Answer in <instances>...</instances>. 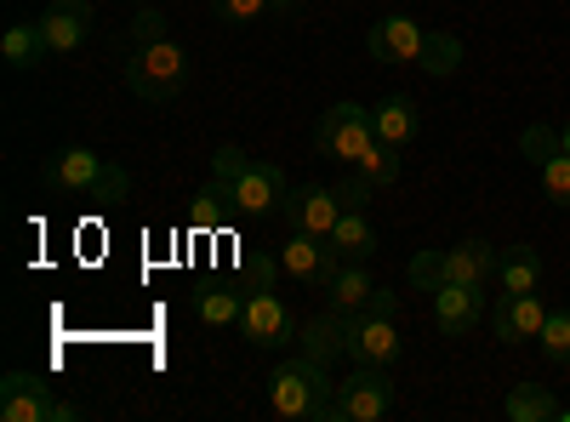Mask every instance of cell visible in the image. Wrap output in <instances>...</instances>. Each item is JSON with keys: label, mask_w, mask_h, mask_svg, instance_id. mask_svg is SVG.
Listing matches in <instances>:
<instances>
[{"label": "cell", "mask_w": 570, "mask_h": 422, "mask_svg": "<svg viewBox=\"0 0 570 422\" xmlns=\"http://www.w3.org/2000/svg\"><path fill=\"white\" fill-rule=\"evenodd\" d=\"M314 149L331 155V160H348L360 166L376 189H389V183H400V149L376 144V126H371V109L360 104H331L314 126Z\"/></svg>", "instance_id": "6da1fadb"}, {"label": "cell", "mask_w": 570, "mask_h": 422, "mask_svg": "<svg viewBox=\"0 0 570 422\" xmlns=\"http://www.w3.org/2000/svg\"><path fill=\"white\" fill-rule=\"evenodd\" d=\"M268 411L279 422H337V383L331 365H320L314 354L279 360L268 377Z\"/></svg>", "instance_id": "7a4b0ae2"}, {"label": "cell", "mask_w": 570, "mask_h": 422, "mask_svg": "<svg viewBox=\"0 0 570 422\" xmlns=\"http://www.w3.org/2000/svg\"><path fill=\"white\" fill-rule=\"evenodd\" d=\"M212 177L228 189V200H234V212L240 217H268V212H279V200H285V171L279 166H263V160H252L246 149H217V160H212Z\"/></svg>", "instance_id": "3957f363"}, {"label": "cell", "mask_w": 570, "mask_h": 422, "mask_svg": "<svg viewBox=\"0 0 570 422\" xmlns=\"http://www.w3.org/2000/svg\"><path fill=\"white\" fill-rule=\"evenodd\" d=\"M126 86L137 91L142 104H171L177 91L188 86V52H183L171 35H166V40H149V46H131Z\"/></svg>", "instance_id": "277c9868"}, {"label": "cell", "mask_w": 570, "mask_h": 422, "mask_svg": "<svg viewBox=\"0 0 570 422\" xmlns=\"http://www.w3.org/2000/svg\"><path fill=\"white\" fill-rule=\"evenodd\" d=\"M400 405V383L389 365H354V377L337 383V422H383Z\"/></svg>", "instance_id": "5b68a950"}, {"label": "cell", "mask_w": 570, "mask_h": 422, "mask_svg": "<svg viewBox=\"0 0 570 422\" xmlns=\"http://www.w3.org/2000/svg\"><path fill=\"white\" fill-rule=\"evenodd\" d=\"M80 411L69 400H52V383L35 371H7L0 377V422H75Z\"/></svg>", "instance_id": "8992f818"}, {"label": "cell", "mask_w": 570, "mask_h": 422, "mask_svg": "<svg viewBox=\"0 0 570 422\" xmlns=\"http://www.w3.org/2000/svg\"><path fill=\"white\" fill-rule=\"evenodd\" d=\"M348 360L354 365H394L400 360V325L389 308L348 314Z\"/></svg>", "instance_id": "52a82bcc"}, {"label": "cell", "mask_w": 570, "mask_h": 422, "mask_svg": "<svg viewBox=\"0 0 570 422\" xmlns=\"http://www.w3.org/2000/svg\"><path fill=\"white\" fill-rule=\"evenodd\" d=\"M109 166L104 155H91V149H58V155H46L40 177H46V189H58V195H98L104 183H109Z\"/></svg>", "instance_id": "ba28073f"}, {"label": "cell", "mask_w": 570, "mask_h": 422, "mask_svg": "<svg viewBox=\"0 0 570 422\" xmlns=\"http://www.w3.org/2000/svg\"><path fill=\"white\" fill-rule=\"evenodd\" d=\"M348 206L337 200V189H320V183H303V189H285V200H279V217L292 223V234H325L337 228V217H343Z\"/></svg>", "instance_id": "9c48e42d"}, {"label": "cell", "mask_w": 570, "mask_h": 422, "mask_svg": "<svg viewBox=\"0 0 570 422\" xmlns=\"http://www.w3.org/2000/svg\"><path fill=\"white\" fill-rule=\"evenodd\" d=\"M240 332H246V343H257V349H279V343H292V337L303 332V325H297V314L285 308L268 286H257V292L246 297Z\"/></svg>", "instance_id": "30bf717a"}, {"label": "cell", "mask_w": 570, "mask_h": 422, "mask_svg": "<svg viewBox=\"0 0 570 422\" xmlns=\"http://www.w3.org/2000/svg\"><path fill=\"white\" fill-rule=\"evenodd\" d=\"M279 263L292 279H308V286H331L343 274V252L331 241H320V234H292V246L279 252Z\"/></svg>", "instance_id": "8fae6325"}, {"label": "cell", "mask_w": 570, "mask_h": 422, "mask_svg": "<svg viewBox=\"0 0 570 422\" xmlns=\"http://www.w3.org/2000/svg\"><path fill=\"white\" fill-rule=\"evenodd\" d=\"M35 23H40L46 52L69 58V52H80V40H86V29H91V7H86V0H52V7H46Z\"/></svg>", "instance_id": "7c38bea8"}, {"label": "cell", "mask_w": 570, "mask_h": 422, "mask_svg": "<svg viewBox=\"0 0 570 422\" xmlns=\"http://www.w3.org/2000/svg\"><path fill=\"white\" fill-rule=\"evenodd\" d=\"M422 35H428V29H422L416 18L394 12V18H376V23H371L365 46H371V58H376V63H416Z\"/></svg>", "instance_id": "4fadbf2b"}, {"label": "cell", "mask_w": 570, "mask_h": 422, "mask_svg": "<svg viewBox=\"0 0 570 422\" xmlns=\"http://www.w3.org/2000/svg\"><path fill=\"white\" fill-rule=\"evenodd\" d=\"M542 320H548V308H542L537 292H502L497 308H491V325H497L502 343H531V337H542Z\"/></svg>", "instance_id": "5bb4252c"}, {"label": "cell", "mask_w": 570, "mask_h": 422, "mask_svg": "<svg viewBox=\"0 0 570 422\" xmlns=\"http://www.w3.org/2000/svg\"><path fill=\"white\" fill-rule=\"evenodd\" d=\"M434 320L445 337H468L485 320V286H440L434 292Z\"/></svg>", "instance_id": "9a60e30c"}, {"label": "cell", "mask_w": 570, "mask_h": 422, "mask_svg": "<svg viewBox=\"0 0 570 422\" xmlns=\"http://www.w3.org/2000/svg\"><path fill=\"white\" fill-rule=\"evenodd\" d=\"M502 252L491 241H462L445 252V286H491Z\"/></svg>", "instance_id": "2e32d148"}, {"label": "cell", "mask_w": 570, "mask_h": 422, "mask_svg": "<svg viewBox=\"0 0 570 422\" xmlns=\"http://www.w3.org/2000/svg\"><path fill=\"white\" fill-rule=\"evenodd\" d=\"M297 337H303V354H314L320 365H337L348 354V314L343 308H325V314H314L303 325Z\"/></svg>", "instance_id": "e0dca14e"}, {"label": "cell", "mask_w": 570, "mask_h": 422, "mask_svg": "<svg viewBox=\"0 0 570 422\" xmlns=\"http://www.w3.org/2000/svg\"><path fill=\"white\" fill-rule=\"evenodd\" d=\"M371 126H376V144H389V149H405L411 137L422 131V115H416V104H411L405 91H400V98H383V104L371 109Z\"/></svg>", "instance_id": "ac0fdd59"}, {"label": "cell", "mask_w": 570, "mask_h": 422, "mask_svg": "<svg viewBox=\"0 0 570 422\" xmlns=\"http://www.w3.org/2000/svg\"><path fill=\"white\" fill-rule=\"evenodd\" d=\"M331 308H343V314H360V308H371V297H376V279L365 274V263H343V274L331 279Z\"/></svg>", "instance_id": "d6986e66"}, {"label": "cell", "mask_w": 570, "mask_h": 422, "mask_svg": "<svg viewBox=\"0 0 570 422\" xmlns=\"http://www.w3.org/2000/svg\"><path fill=\"white\" fill-rule=\"evenodd\" d=\"M497 279H502V292H537V279H542L537 246H508L497 263Z\"/></svg>", "instance_id": "ffe728a7"}, {"label": "cell", "mask_w": 570, "mask_h": 422, "mask_svg": "<svg viewBox=\"0 0 570 422\" xmlns=\"http://www.w3.org/2000/svg\"><path fill=\"white\" fill-rule=\"evenodd\" d=\"M325 241L343 252V263H365V257L376 252V234H371V223H365L360 212H343V217H337V228H331Z\"/></svg>", "instance_id": "44dd1931"}, {"label": "cell", "mask_w": 570, "mask_h": 422, "mask_svg": "<svg viewBox=\"0 0 570 422\" xmlns=\"http://www.w3.org/2000/svg\"><path fill=\"white\" fill-rule=\"evenodd\" d=\"M456 63H462V40H456V35H445V29L422 35V52H416V69H422V75L445 80V75H456Z\"/></svg>", "instance_id": "7402d4cb"}, {"label": "cell", "mask_w": 570, "mask_h": 422, "mask_svg": "<svg viewBox=\"0 0 570 422\" xmlns=\"http://www.w3.org/2000/svg\"><path fill=\"white\" fill-rule=\"evenodd\" d=\"M502 416H508V422H548V416H559V405H553V394H548L542 383H519V389L508 394Z\"/></svg>", "instance_id": "603a6c76"}, {"label": "cell", "mask_w": 570, "mask_h": 422, "mask_svg": "<svg viewBox=\"0 0 570 422\" xmlns=\"http://www.w3.org/2000/svg\"><path fill=\"white\" fill-rule=\"evenodd\" d=\"M0 58H7L12 69H29L35 58H46V40H40V23H12L7 35H0Z\"/></svg>", "instance_id": "cb8c5ba5"}, {"label": "cell", "mask_w": 570, "mask_h": 422, "mask_svg": "<svg viewBox=\"0 0 570 422\" xmlns=\"http://www.w3.org/2000/svg\"><path fill=\"white\" fill-rule=\"evenodd\" d=\"M195 314H200L206 325H240L246 297H240V292H228V286H212V292L195 297Z\"/></svg>", "instance_id": "d4e9b609"}, {"label": "cell", "mask_w": 570, "mask_h": 422, "mask_svg": "<svg viewBox=\"0 0 570 422\" xmlns=\"http://www.w3.org/2000/svg\"><path fill=\"white\" fill-rule=\"evenodd\" d=\"M228 206H234V200H228V189H223V183L212 177V183H206V189L195 195V206H188V223H195V228H223V217H228Z\"/></svg>", "instance_id": "484cf974"}, {"label": "cell", "mask_w": 570, "mask_h": 422, "mask_svg": "<svg viewBox=\"0 0 570 422\" xmlns=\"http://www.w3.org/2000/svg\"><path fill=\"white\" fill-rule=\"evenodd\" d=\"M542 354L553 360V365H570V308H553L548 320H542Z\"/></svg>", "instance_id": "4316f807"}, {"label": "cell", "mask_w": 570, "mask_h": 422, "mask_svg": "<svg viewBox=\"0 0 570 422\" xmlns=\"http://www.w3.org/2000/svg\"><path fill=\"white\" fill-rule=\"evenodd\" d=\"M405 274H411L416 292H440V286H445V252H416Z\"/></svg>", "instance_id": "83f0119b"}, {"label": "cell", "mask_w": 570, "mask_h": 422, "mask_svg": "<svg viewBox=\"0 0 570 422\" xmlns=\"http://www.w3.org/2000/svg\"><path fill=\"white\" fill-rule=\"evenodd\" d=\"M542 189H548L553 206H570V155H564V149L542 160Z\"/></svg>", "instance_id": "f1b7e54d"}, {"label": "cell", "mask_w": 570, "mask_h": 422, "mask_svg": "<svg viewBox=\"0 0 570 422\" xmlns=\"http://www.w3.org/2000/svg\"><path fill=\"white\" fill-rule=\"evenodd\" d=\"M519 149H525V160H537V166H542L548 155H559V131L537 120V126H525V137H519Z\"/></svg>", "instance_id": "f546056e"}, {"label": "cell", "mask_w": 570, "mask_h": 422, "mask_svg": "<svg viewBox=\"0 0 570 422\" xmlns=\"http://www.w3.org/2000/svg\"><path fill=\"white\" fill-rule=\"evenodd\" d=\"M331 189H337V200H343L348 212H360V206H365V200L376 195V183H371V177H365V171L354 166V177H343V183H331Z\"/></svg>", "instance_id": "4dcf8cb0"}, {"label": "cell", "mask_w": 570, "mask_h": 422, "mask_svg": "<svg viewBox=\"0 0 570 422\" xmlns=\"http://www.w3.org/2000/svg\"><path fill=\"white\" fill-rule=\"evenodd\" d=\"M223 23H257L268 12V0H212Z\"/></svg>", "instance_id": "1f68e13d"}, {"label": "cell", "mask_w": 570, "mask_h": 422, "mask_svg": "<svg viewBox=\"0 0 570 422\" xmlns=\"http://www.w3.org/2000/svg\"><path fill=\"white\" fill-rule=\"evenodd\" d=\"M131 40H137V46H149V40H166V12L142 7V12L131 18Z\"/></svg>", "instance_id": "d6a6232c"}, {"label": "cell", "mask_w": 570, "mask_h": 422, "mask_svg": "<svg viewBox=\"0 0 570 422\" xmlns=\"http://www.w3.org/2000/svg\"><path fill=\"white\" fill-rule=\"evenodd\" d=\"M279 268H285V263H274V257H257V252H252V257H246V274H252V279H257V286H268V279H274V274H279Z\"/></svg>", "instance_id": "836d02e7"}, {"label": "cell", "mask_w": 570, "mask_h": 422, "mask_svg": "<svg viewBox=\"0 0 570 422\" xmlns=\"http://www.w3.org/2000/svg\"><path fill=\"white\" fill-rule=\"evenodd\" d=\"M268 7H274V12H297V0H268Z\"/></svg>", "instance_id": "e575fe53"}, {"label": "cell", "mask_w": 570, "mask_h": 422, "mask_svg": "<svg viewBox=\"0 0 570 422\" xmlns=\"http://www.w3.org/2000/svg\"><path fill=\"white\" fill-rule=\"evenodd\" d=\"M559 149H564V155H570V120H564V126H559Z\"/></svg>", "instance_id": "d590c367"}, {"label": "cell", "mask_w": 570, "mask_h": 422, "mask_svg": "<svg viewBox=\"0 0 570 422\" xmlns=\"http://www.w3.org/2000/svg\"><path fill=\"white\" fill-rule=\"evenodd\" d=\"M559 416H564V422H570V405H564V411H559Z\"/></svg>", "instance_id": "8d00e7d4"}]
</instances>
